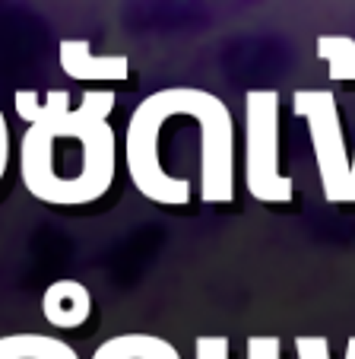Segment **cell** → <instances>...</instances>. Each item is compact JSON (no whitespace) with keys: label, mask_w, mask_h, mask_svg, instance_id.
<instances>
[{"label":"cell","mask_w":355,"mask_h":359,"mask_svg":"<svg viewBox=\"0 0 355 359\" xmlns=\"http://www.w3.org/2000/svg\"><path fill=\"white\" fill-rule=\"evenodd\" d=\"M244 359H282V344L273 334H251L244 344Z\"/></svg>","instance_id":"10"},{"label":"cell","mask_w":355,"mask_h":359,"mask_svg":"<svg viewBox=\"0 0 355 359\" xmlns=\"http://www.w3.org/2000/svg\"><path fill=\"white\" fill-rule=\"evenodd\" d=\"M41 315L51 327L74 331V327L86 325L92 315V296L80 280H54L41 292Z\"/></svg>","instance_id":"6"},{"label":"cell","mask_w":355,"mask_h":359,"mask_svg":"<svg viewBox=\"0 0 355 359\" xmlns=\"http://www.w3.org/2000/svg\"><path fill=\"white\" fill-rule=\"evenodd\" d=\"M295 115L308 121L323 197L330 203H352V163L346 156V140H342L333 95L321 93V89H298Z\"/></svg>","instance_id":"4"},{"label":"cell","mask_w":355,"mask_h":359,"mask_svg":"<svg viewBox=\"0 0 355 359\" xmlns=\"http://www.w3.org/2000/svg\"><path fill=\"white\" fill-rule=\"evenodd\" d=\"M352 203H355V163H352Z\"/></svg>","instance_id":"15"},{"label":"cell","mask_w":355,"mask_h":359,"mask_svg":"<svg viewBox=\"0 0 355 359\" xmlns=\"http://www.w3.org/2000/svg\"><path fill=\"white\" fill-rule=\"evenodd\" d=\"M244 188L260 203L295 197V182L279 172V95L273 89L244 95Z\"/></svg>","instance_id":"2"},{"label":"cell","mask_w":355,"mask_h":359,"mask_svg":"<svg viewBox=\"0 0 355 359\" xmlns=\"http://www.w3.org/2000/svg\"><path fill=\"white\" fill-rule=\"evenodd\" d=\"M342 359H355V334L346 340V353H342Z\"/></svg>","instance_id":"14"},{"label":"cell","mask_w":355,"mask_h":359,"mask_svg":"<svg viewBox=\"0 0 355 359\" xmlns=\"http://www.w3.org/2000/svg\"><path fill=\"white\" fill-rule=\"evenodd\" d=\"M61 70L80 83H124L130 76V61L121 55H95L86 39H64L57 51Z\"/></svg>","instance_id":"5"},{"label":"cell","mask_w":355,"mask_h":359,"mask_svg":"<svg viewBox=\"0 0 355 359\" xmlns=\"http://www.w3.org/2000/svg\"><path fill=\"white\" fill-rule=\"evenodd\" d=\"M13 109L26 124L54 121L64 111H70V93L67 89H51V93H35V89H20L13 95Z\"/></svg>","instance_id":"8"},{"label":"cell","mask_w":355,"mask_h":359,"mask_svg":"<svg viewBox=\"0 0 355 359\" xmlns=\"http://www.w3.org/2000/svg\"><path fill=\"white\" fill-rule=\"evenodd\" d=\"M194 359H228V340L222 334H200L194 340Z\"/></svg>","instance_id":"12"},{"label":"cell","mask_w":355,"mask_h":359,"mask_svg":"<svg viewBox=\"0 0 355 359\" xmlns=\"http://www.w3.org/2000/svg\"><path fill=\"white\" fill-rule=\"evenodd\" d=\"M92 359H181V353L174 350L165 337L155 334H118V337L105 340L102 346H95Z\"/></svg>","instance_id":"7"},{"label":"cell","mask_w":355,"mask_h":359,"mask_svg":"<svg viewBox=\"0 0 355 359\" xmlns=\"http://www.w3.org/2000/svg\"><path fill=\"white\" fill-rule=\"evenodd\" d=\"M295 356L298 359H330V340L321 334H298L295 337Z\"/></svg>","instance_id":"11"},{"label":"cell","mask_w":355,"mask_h":359,"mask_svg":"<svg viewBox=\"0 0 355 359\" xmlns=\"http://www.w3.org/2000/svg\"><path fill=\"white\" fill-rule=\"evenodd\" d=\"M181 115L200 128V201H235V124L232 111L219 95L207 89L181 86Z\"/></svg>","instance_id":"3"},{"label":"cell","mask_w":355,"mask_h":359,"mask_svg":"<svg viewBox=\"0 0 355 359\" xmlns=\"http://www.w3.org/2000/svg\"><path fill=\"white\" fill-rule=\"evenodd\" d=\"M178 115H181V86H172L146 95L127 121V175L146 201L162 207L190 203V182L184 175H172L162 165L159 153L162 130Z\"/></svg>","instance_id":"1"},{"label":"cell","mask_w":355,"mask_h":359,"mask_svg":"<svg viewBox=\"0 0 355 359\" xmlns=\"http://www.w3.org/2000/svg\"><path fill=\"white\" fill-rule=\"evenodd\" d=\"M7 169H10V124L4 109H0V182L7 178Z\"/></svg>","instance_id":"13"},{"label":"cell","mask_w":355,"mask_h":359,"mask_svg":"<svg viewBox=\"0 0 355 359\" xmlns=\"http://www.w3.org/2000/svg\"><path fill=\"white\" fill-rule=\"evenodd\" d=\"M317 55L330 64L333 80H355V41L352 39H321Z\"/></svg>","instance_id":"9"}]
</instances>
